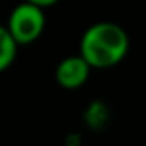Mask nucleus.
I'll list each match as a JSON object with an SVG mask.
<instances>
[{
	"mask_svg": "<svg viewBox=\"0 0 146 146\" xmlns=\"http://www.w3.org/2000/svg\"><path fill=\"white\" fill-rule=\"evenodd\" d=\"M26 2H32V4H35V6H41V7H50V6H54V4H57L59 0H26Z\"/></svg>",
	"mask_w": 146,
	"mask_h": 146,
	"instance_id": "6",
	"label": "nucleus"
},
{
	"mask_svg": "<svg viewBox=\"0 0 146 146\" xmlns=\"http://www.w3.org/2000/svg\"><path fill=\"white\" fill-rule=\"evenodd\" d=\"M83 118H85V122H87L89 128H93V129L102 128V126L106 124V120H107V107L104 106L102 102H93L89 107H87Z\"/></svg>",
	"mask_w": 146,
	"mask_h": 146,
	"instance_id": "5",
	"label": "nucleus"
},
{
	"mask_svg": "<svg viewBox=\"0 0 146 146\" xmlns=\"http://www.w3.org/2000/svg\"><path fill=\"white\" fill-rule=\"evenodd\" d=\"M91 70H93L91 65L80 54L67 56L56 67V82L61 89L76 91L87 83V80L91 76Z\"/></svg>",
	"mask_w": 146,
	"mask_h": 146,
	"instance_id": "3",
	"label": "nucleus"
},
{
	"mask_svg": "<svg viewBox=\"0 0 146 146\" xmlns=\"http://www.w3.org/2000/svg\"><path fill=\"white\" fill-rule=\"evenodd\" d=\"M17 50L19 44L11 37L9 30L6 28V24H0V72L7 70L13 65L15 57H17Z\"/></svg>",
	"mask_w": 146,
	"mask_h": 146,
	"instance_id": "4",
	"label": "nucleus"
},
{
	"mask_svg": "<svg viewBox=\"0 0 146 146\" xmlns=\"http://www.w3.org/2000/svg\"><path fill=\"white\" fill-rule=\"evenodd\" d=\"M129 52V35L120 24L100 21L91 24L80 39V56L91 68H111L126 59Z\"/></svg>",
	"mask_w": 146,
	"mask_h": 146,
	"instance_id": "1",
	"label": "nucleus"
},
{
	"mask_svg": "<svg viewBox=\"0 0 146 146\" xmlns=\"http://www.w3.org/2000/svg\"><path fill=\"white\" fill-rule=\"evenodd\" d=\"M6 28L9 30L11 37L15 39V43L19 46H26V44L35 43L43 35L44 28H46L44 7L22 0L21 4H17L11 9L7 22H6Z\"/></svg>",
	"mask_w": 146,
	"mask_h": 146,
	"instance_id": "2",
	"label": "nucleus"
}]
</instances>
